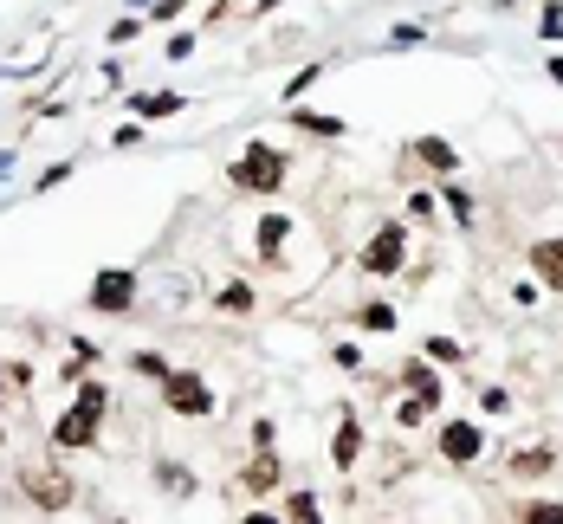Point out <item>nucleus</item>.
Instances as JSON below:
<instances>
[{
  "label": "nucleus",
  "instance_id": "f257e3e1",
  "mask_svg": "<svg viewBox=\"0 0 563 524\" xmlns=\"http://www.w3.org/2000/svg\"><path fill=\"white\" fill-rule=\"evenodd\" d=\"M104 408H111V389L104 382H85L78 389V402L59 415V427H52V447L59 453H78V447H98V427H104Z\"/></svg>",
  "mask_w": 563,
  "mask_h": 524
},
{
  "label": "nucleus",
  "instance_id": "f03ea898",
  "mask_svg": "<svg viewBox=\"0 0 563 524\" xmlns=\"http://www.w3.org/2000/svg\"><path fill=\"white\" fill-rule=\"evenodd\" d=\"M227 182L246 188V195H279V188H285V156H279V149H266V143H253L227 169Z\"/></svg>",
  "mask_w": 563,
  "mask_h": 524
},
{
  "label": "nucleus",
  "instance_id": "7ed1b4c3",
  "mask_svg": "<svg viewBox=\"0 0 563 524\" xmlns=\"http://www.w3.org/2000/svg\"><path fill=\"white\" fill-rule=\"evenodd\" d=\"M162 408L182 421H201V415H214V389L201 382V369H169L162 376Z\"/></svg>",
  "mask_w": 563,
  "mask_h": 524
},
{
  "label": "nucleus",
  "instance_id": "20e7f679",
  "mask_svg": "<svg viewBox=\"0 0 563 524\" xmlns=\"http://www.w3.org/2000/svg\"><path fill=\"white\" fill-rule=\"evenodd\" d=\"M356 266L369 272V279H395V272L408 266V227L402 220H389V227H376V240L356 253Z\"/></svg>",
  "mask_w": 563,
  "mask_h": 524
},
{
  "label": "nucleus",
  "instance_id": "39448f33",
  "mask_svg": "<svg viewBox=\"0 0 563 524\" xmlns=\"http://www.w3.org/2000/svg\"><path fill=\"white\" fill-rule=\"evenodd\" d=\"M20 486H26V499H33L39 512H65V505H72V479L59 473V460L26 466V473H20Z\"/></svg>",
  "mask_w": 563,
  "mask_h": 524
},
{
  "label": "nucleus",
  "instance_id": "423d86ee",
  "mask_svg": "<svg viewBox=\"0 0 563 524\" xmlns=\"http://www.w3.org/2000/svg\"><path fill=\"white\" fill-rule=\"evenodd\" d=\"M91 311H104V317H123V311H130L136 305V272H98V279H91Z\"/></svg>",
  "mask_w": 563,
  "mask_h": 524
},
{
  "label": "nucleus",
  "instance_id": "0eeeda50",
  "mask_svg": "<svg viewBox=\"0 0 563 524\" xmlns=\"http://www.w3.org/2000/svg\"><path fill=\"white\" fill-rule=\"evenodd\" d=\"M479 453H486V434H479L473 421H447L441 427V460L447 466H473Z\"/></svg>",
  "mask_w": 563,
  "mask_h": 524
},
{
  "label": "nucleus",
  "instance_id": "6e6552de",
  "mask_svg": "<svg viewBox=\"0 0 563 524\" xmlns=\"http://www.w3.org/2000/svg\"><path fill=\"white\" fill-rule=\"evenodd\" d=\"M402 389L415 395L421 408H441V382H434V356H408V363H402Z\"/></svg>",
  "mask_w": 563,
  "mask_h": 524
},
{
  "label": "nucleus",
  "instance_id": "1a4fd4ad",
  "mask_svg": "<svg viewBox=\"0 0 563 524\" xmlns=\"http://www.w3.org/2000/svg\"><path fill=\"white\" fill-rule=\"evenodd\" d=\"M408 156H415L421 169H434V175H453V169H460V149H453L447 136H415V143H408Z\"/></svg>",
  "mask_w": 563,
  "mask_h": 524
},
{
  "label": "nucleus",
  "instance_id": "9d476101",
  "mask_svg": "<svg viewBox=\"0 0 563 524\" xmlns=\"http://www.w3.org/2000/svg\"><path fill=\"white\" fill-rule=\"evenodd\" d=\"M356 460H363V427H356V415H343L331 434V466L337 473H356Z\"/></svg>",
  "mask_w": 563,
  "mask_h": 524
},
{
  "label": "nucleus",
  "instance_id": "9b49d317",
  "mask_svg": "<svg viewBox=\"0 0 563 524\" xmlns=\"http://www.w3.org/2000/svg\"><path fill=\"white\" fill-rule=\"evenodd\" d=\"M531 272H538L544 292H563V240H557V233L531 246Z\"/></svg>",
  "mask_w": 563,
  "mask_h": 524
},
{
  "label": "nucleus",
  "instance_id": "f8f14e48",
  "mask_svg": "<svg viewBox=\"0 0 563 524\" xmlns=\"http://www.w3.org/2000/svg\"><path fill=\"white\" fill-rule=\"evenodd\" d=\"M136 117H175V110H188L182 91H143V98H130Z\"/></svg>",
  "mask_w": 563,
  "mask_h": 524
},
{
  "label": "nucleus",
  "instance_id": "ddd939ff",
  "mask_svg": "<svg viewBox=\"0 0 563 524\" xmlns=\"http://www.w3.org/2000/svg\"><path fill=\"white\" fill-rule=\"evenodd\" d=\"M285 233H292V220H285V214H266V220H259V233H253V246H259L266 259H279Z\"/></svg>",
  "mask_w": 563,
  "mask_h": 524
},
{
  "label": "nucleus",
  "instance_id": "4468645a",
  "mask_svg": "<svg viewBox=\"0 0 563 524\" xmlns=\"http://www.w3.org/2000/svg\"><path fill=\"white\" fill-rule=\"evenodd\" d=\"M551 466H557L551 447H531V453H518V460H512V479H544Z\"/></svg>",
  "mask_w": 563,
  "mask_h": 524
},
{
  "label": "nucleus",
  "instance_id": "2eb2a0df",
  "mask_svg": "<svg viewBox=\"0 0 563 524\" xmlns=\"http://www.w3.org/2000/svg\"><path fill=\"white\" fill-rule=\"evenodd\" d=\"M292 123H298L305 136H343V130H350L343 117H324V110H292Z\"/></svg>",
  "mask_w": 563,
  "mask_h": 524
},
{
  "label": "nucleus",
  "instance_id": "dca6fc26",
  "mask_svg": "<svg viewBox=\"0 0 563 524\" xmlns=\"http://www.w3.org/2000/svg\"><path fill=\"white\" fill-rule=\"evenodd\" d=\"M272 479H279V460L259 453V466H246V492H272Z\"/></svg>",
  "mask_w": 563,
  "mask_h": 524
},
{
  "label": "nucleus",
  "instance_id": "f3484780",
  "mask_svg": "<svg viewBox=\"0 0 563 524\" xmlns=\"http://www.w3.org/2000/svg\"><path fill=\"white\" fill-rule=\"evenodd\" d=\"M214 305H221L227 317H240V311H253V305H259V298H253V285H227V292H221V298H214Z\"/></svg>",
  "mask_w": 563,
  "mask_h": 524
},
{
  "label": "nucleus",
  "instance_id": "a211bd4d",
  "mask_svg": "<svg viewBox=\"0 0 563 524\" xmlns=\"http://www.w3.org/2000/svg\"><path fill=\"white\" fill-rule=\"evenodd\" d=\"M98 356H104L98 343H85V337H78V343H72V356H65V376H85V369L98 363Z\"/></svg>",
  "mask_w": 563,
  "mask_h": 524
},
{
  "label": "nucleus",
  "instance_id": "6ab92c4d",
  "mask_svg": "<svg viewBox=\"0 0 563 524\" xmlns=\"http://www.w3.org/2000/svg\"><path fill=\"white\" fill-rule=\"evenodd\" d=\"M356 330H395V305H363L356 311Z\"/></svg>",
  "mask_w": 563,
  "mask_h": 524
},
{
  "label": "nucleus",
  "instance_id": "aec40b11",
  "mask_svg": "<svg viewBox=\"0 0 563 524\" xmlns=\"http://www.w3.org/2000/svg\"><path fill=\"white\" fill-rule=\"evenodd\" d=\"M518 518H525V524H563V505H557V499H531Z\"/></svg>",
  "mask_w": 563,
  "mask_h": 524
},
{
  "label": "nucleus",
  "instance_id": "412c9836",
  "mask_svg": "<svg viewBox=\"0 0 563 524\" xmlns=\"http://www.w3.org/2000/svg\"><path fill=\"white\" fill-rule=\"evenodd\" d=\"M441 201H447V214H453V220H460V227H473V195H466V188H460V182H453V188H447V195H441Z\"/></svg>",
  "mask_w": 563,
  "mask_h": 524
},
{
  "label": "nucleus",
  "instance_id": "4be33fe9",
  "mask_svg": "<svg viewBox=\"0 0 563 524\" xmlns=\"http://www.w3.org/2000/svg\"><path fill=\"white\" fill-rule=\"evenodd\" d=\"M285 518H298V524H318L324 512H318V499H311V492H292V499H285Z\"/></svg>",
  "mask_w": 563,
  "mask_h": 524
},
{
  "label": "nucleus",
  "instance_id": "5701e85b",
  "mask_svg": "<svg viewBox=\"0 0 563 524\" xmlns=\"http://www.w3.org/2000/svg\"><path fill=\"white\" fill-rule=\"evenodd\" d=\"M130 369H136V376H149V382H162V376H169V363H162L156 350H136V356H130Z\"/></svg>",
  "mask_w": 563,
  "mask_h": 524
},
{
  "label": "nucleus",
  "instance_id": "b1692460",
  "mask_svg": "<svg viewBox=\"0 0 563 524\" xmlns=\"http://www.w3.org/2000/svg\"><path fill=\"white\" fill-rule=\"evenodd\" d=\"M421 356H434V363H460V343H453V337H428V343H421Z\"/></svg>",
  "mask_w": 563,
  "mask_h": 524
},
{
  "label": "nucleus",
  "instance_id": "393cba45",
  "mask_svg": "<svg viewBox=\"0 0 563 524\" xmlns=\"http://www.w3.org/2000/svg\"><path fill=\"white\" fill-rule=\"evenodd\" d=\"M428 415H434V408H421L415 395H402V408H395V427H421Z\"/></svg>",
  "mask_w": 563,
  "mask_h": 524
},
{
  "label": "nucleus",
  "instance_id": "a878e982",
  "mask_svg": "<svg viewBox=\"0 0 563 524\" xmlns=\"http://www.w3.org/2000/svg\"><path fill=\"white\" fill-rule=\"evenodd\" d=\"M479 408H486V415H512V395H505V389H486V395H479Z\"/></svg>",
  "mask_w": 563,
  "mask_h": 524
},
{
  "label": "nucleus",
  "instance_id": "bb28decb",
  "mask_svg": "<svg viewBox=\"0 0 563 524\" xmlns=\"http://www.w3.org/2000/svg\"><path fill=\"white\" fill-rule=\"evenodd\" d=\"M331 363H337V369H363V350H356V343H337Z\"/></svg>",
  "mask_w": 563,
  "mask_h": 524
},
{
  "label": "nucleus",
  "instance_id": "cd10ccee",
  "mask_svg": "<svg viewBox=\"0 0 563 524\" xmlns=\"http://www.w3.org/2000/svg\"><path fill=\"white\" fill-rule=\"evenodd\" d=\"M311 85H318V65H305V72H298V78H292V85H285V98H305V91H311Z\"/></svg>",
  "mask_w": 563,
  "mask_h": 524
},
{
  "label": "nucleus",
  "instance_id": "c85d7f7f",
  "mask_svg": "<svg viewBox=\"0 0 563 524\" xmlns=\"http://www.w3.org/2000/svg\"><path fill=\"white\" fill-rule=\"evenodd\" d=\"M563 33V0H551V7H544V39H557Z\"/></svg>",
  "mask_w": 563,
  "mask_h": 524
},
{
  "label": "nucleus",
  "instance_id": "c756f323",
  "mask_svg": "<svg viewBox=\"0 0 563 524\" xmlns=\"http://www.w3.org/2000/svg\"><path fill=\"white\" fill-rule=\"evenodd\" d=\"M162 52H169V59H188V52H195V33H175V39H169V46H162Z\"/></svg>",
  "mask_w": 563,
  "mask_h": 524
},
{
  "label": "nucleus",
  "instance_id": "7c9ffc66",
  "mask_svg": "<svg viewBox=\"0 0 563 524\" xmlns=\"http://www.w3.org/2000/svg\"><path fill=\"white\" fill-rule=\"evenodd\" d=\"M136 33H143V20H117L111 26V46H123V39H136Z\"/></svg>",
  "mask_w": 563,
  "mask_h": 524
},
{
  "label": "nucleus",
  "instance_id": "2f4dec72",
  "mask_svg": "<svg viewBox=\"0 0 563 524\" xmlns=\"http://www.w3.org/2000/svg\"><path fill=\"white\" fill-rule=\"evenodd\" d=\"M182 7H188V0H156V7H149V20H175Z\"/></svg>",
  "mask_w": 563,
  "mask_h": 524
},
{
  "label": "nucleus",
  "instance_id": "473e14b6",
  "mask_svg": "<svg viewBox=\"0 0 563 524\" xmlns=\"http://www.w3.org/2000/svg\"><path fill=\"white\" fill-rule=\"evenodd\" d=\"M272 7H285V0H253V13H272Z\"/></svg>",
  "mask_w": 563,
  "mask_h": 524
},
{
  "label": "nucleus",
  "instance_id": "72a5a7b5",
  "mask_svg": "<svg viewBox=\"0 0 563 524\" xmlns=\"http://www.w3.org/2000/svg\"><path fill=\"white\" fill-rule=\"evenodd\" d=\"M0 440H7V427H0Z\"/></svg>",
  "mask_w": 563,
  "mask_h": 524
}]
</instances>
